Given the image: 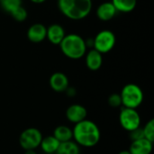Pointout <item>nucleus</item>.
Segmentation results:
<instances>
[{
    "label": "nucleus",
    "mask_w": 154,
    "mask_h": 154,
    "mask_svg": "<svg viewBox=\"0 0 154 154\" xmlns=\"http://www.w3.org/2000/svg\"><path fill=\"white\" fill-rule=\"evenodd\" d=\"M73 141L80 147L92 148L96 146L101 139V132L98 125L88 119H85L75 125L72 129Z\"/></svg>",
    "instance_id": "nucleus-1"
},
{
    "label": "nucleus",
    "mask_w": 154,
    "mask_h": 154,
    "mask_svg": "<svg viewBox=\"0 0 154 154\" xmlns=\"http://www.w3.org/2000/svg\"><path fill=\"white\" fill-rule=\"evenodd\" d=\"M93 7L92 0H58L60 13L70 20H82L88 16Z\"/></svg>",
    "instance_id": "nucleus-2"
},
{
    "label": "nucleus",
    "mask_w": 154,
    "mask_h": 154,
    "mask_svg": "<svg viewBox=\"0 0 154 154\" xmlns=\"http://www.w3.org/2000/svg\"><path fill=\"white\" fill-rule=\"evenodd\" d=\"M59 46L61 52L70 60L81 59L85 56L88 49L86 41L76 33L66 34Z\"/></svg>",
    "instance_id": "nucleus-3"
},
{
    "label": "nucleus",
    "mask_w": 154,
    "mask_h": 154,
    "mask_svg": "<svg viewBox=\"0 0 154 154\" xmlns=\"http://www.w3.org/2000/svg\"><path fill=\"white\" fill-rule=\"evenodd\" d=\"M123 107L137 109L143 102V89L134 83L126 84L120 93Z\"/></svg>",
    "instance_id": "nucleus-4"
},
{
    "label": "nucleus",
    "mask_w": 154,
    "mask_h": 154,
    "mask_svg": "<svg viewBox=\"0 0 154 154\" xmlns=\"http://www.w3.org/2000/svg\"><path fill=\"white\" fill-rule=\"evenodd\" d=\"M116 42L115 33L110 30L100 31L93 39V49L99 51L101 54L110 52Z\"/></svg>",
    "instance_id": "nucleus-5"
},
{
    "label": "nucleus",
    "mask_w": 154,
    "mask_h": 154,
    "mask_svg": "<svg viewBox=\"0 0 154 154\" xmlns=\"http://www.w3.org/2000/svg\"><path fill=\"white\" fill-rule=\"evenodd\" d=\"M42 132L35 127H29L23 130L19 136V144L24 151L36 150L42 140Z\"/></svg>",
    "instance_id": "nucleus-6"
},
{
    "label": "nucleus",
    "mask_w": 154,
    "mask_h": 154,
    "mask_svg": "<svg viewBox=\"0 0 154 154\" xmlns=\"http://www.w3.org/2000/svg\"><path fill=\"white\" fill-rule=\"evenodd\" d=\"M121 127L128 133L141 126V116L136 109L123 107L119 114Z\"/></svg>",
    "instance_id": "nucleus-7"
},
{
    "label": "nucleus",
    "mask_w": 154,
    "mask_h": 154,
    "mask_svg": "<svg viewBox=\"0 0 154 154\" xmlns=\"http://www.w3.org/2000/svg\"><path fill=\"white\" fill-rule=\"evenodd\" d=\"M65 116H66V118L68 119V121L76 125V124L87 119L88 111H87L86 107L83 106L82 105L73 104V105H70L67 108V110L65 112Z\"/></svg>",
    "instance_id": "nucleus-8"
},
{
    "label": "nucleus",
    "mask_w": 154,
    "mask_h": 154,
    "mask_svg": "<svg viewBox=\"0 0 154 154\" xmlns=\"http://www.w3.org/2000/svg\"><path fill=\"white\" fill-rule=\"evenodd\" d=\"M49 84L51 88L58 93L65 92V90L69 87V81L68 77L62 72L53 73L49 79Z\"/></svg>",
    "instance_id": "nucleus-9"
},
{
    "label": "nucleus",
    "mask_w": 154,
    "mask_h": 154,
    "mask_svg": "<svg viewBox=\"0 0 154 154\" xmlns=\"http://www.w3.org/2000/svg\"><path fill=\"white\" fill-rule=\"evenodd\" d=\"M46 31L47 27L42 23H33L28 28L27 38L31 42L40 43L46 39Z\"/></svg>",
    "instance_id": "nucleus-10"
},
{
    "label": "nucleus",
    "mask_w": 154,
    "mask_h": 154,
    "mask_svg": "<svg viewBox=\"0 0 154 154\" xmlns=\"http://www.w3.org/2000/svg\"><path fill=\"white\" fill-rule=\"evenodd\" d=\"M65 35H66L65 30L60 24L53 23L51 24L49 27H47L46 38L51 43L54 45H59L63 40V38L65 37Z\"/></svg>",
    "instance_id": "nucleus-11"
},
{
    "label": "nucleus",
    "mask_w": 154,
    "mask_h": 154,
    "mask_svg": "<svg viewBox=\"0 0 154 154\" xmlns=\"http://www.w3.org/2000/svg\"><path fill=\"white\" fill-rule=\"evenodd\" d=\"M86 66L88 69L92 71L98 70L103 64V54H101L99 51H96L95 49H91L88 51L86 52Z\"/></svg>",
    "instance_id": "nucleus-12"
},
{
    "label": "nucleus",
    "mask_w": 154,
    "mask_h": 154,
    "mask_svg": "<svg viewBox=\"0 0 154 154\" xmlns=\"http://www.w3.org/2000/svg\"><path fill=\"white\" fill-rule=\"evenodd\" d=\"M153 149V143L143 138L136 141H132L129 152L131 154H151Z\"/></svg>",
    "instance_id": "nucleus-13"
},
{
    "label": "nucleus",
    "mask_w": 154,
    "mask_h": 154,
    "mask_svg": "<svg viewBox=\"0 0 154 154\" xmlns=\"http://www.w3.org/2000/svg\"><path fill=\"white\" fill-rule=\"evenodd\" d=\"M116 13L117 11L114 5L111 3V1L102 3L97 8V16L100 21L103 22L112 20L116 16Z\"/></svg>",
    "instance_id": "nucleus-14"
},
{
    "label": "nucleus",
    "mask_w": 154,
    "mask_h": 154,
    "mask_svg": "<svg viewBox=\"0 0 154 154\" xmlns=\"http://www.w3.org/2000/svg\"><path fill=\"white\" fill-rule=\"evenodd\" d=\"M60 144V143L53 135H49L42 137L39 147H41L42 151L45 154H55Z\"/></svg>",
    "instance_id": "nucleus-15"
},
{
    "label": "nucleus",
    "mask_w": 154,
    "mask_h": 154,
    "mask_svg": "<svg viewBox=\"0 0 154 154\" xmlns=\"http://www.w3.org/2000/svg\"><path fill=\"white\" fill-rule=\"evenodd\" d=\"M60 143H64V142H68L70 140H73V133H72V129H70L69 126L61 125L57 126L54 131H53V134H52Z\"/></svg>",
    "instance_id": "nucleus-16"
},
{
    "label": "nucleus",
    "mask_w": 154,
    "mask_h": 154,
    "mask_svg": "<svg viewBox=\"0 0 154 154\" xmlns=\"http://www.w3.org/2000/svg\"><path fill=\"white\" fill-rule=\"evenodd\" d=\"M80 146L73 140L60 143L55 154H80Z\"/></svg>",
    "instance_id": "nucleus-17"
},
{
    "label": "nucleus",
    "mask_w": 154,
    "mask_h": 154,
    "mask_svg": "<svg viewBox=\"0 0 154 154\" xmlns=\"http://www.w3.org/2000/svg\"><path fill=\"white\" fill-rule=\"evenodd\" d=\"M117 12L130 13L134 10L137 5V0H111Z\"/></svg>",
    "instance_id": "nucleus-18"
},
{
    "label": "nucleus",
    "mask_w": 154,
    "mask_h": 154,
    "mask_svg": "<svg viewBox=\"0 0 154 154\" xmlns=\"http://www.w3.org/2000/svg\"><path fill=\"white\" fill-rule=\"evenodd\" d=\"M10 14L16 22H23L27 19V16H28V13L26 9L23 5L15 8L14 11L10 13Z\"/></svg>",
    "instance_id": "nucleus-19"
},
{
    "label": "nucleus",
    "mask_w": 154,
    "mask_h": 154,
    "mask_svg": "<svg viewBox=\"0 0 154 154\" xmlns=\"http://www.w3.org/2000/svg\"><path fill=\"white\" fill-rule=\"evenodd\" d=\"M143 136L145 139L149 140L150 142H154V119H151L148 121L145 125L143 127Z\"/></svg>",
    "instance_id": "nucleus-20"
},
{
    "label": "nucleus",
    "mask_w": 154,
    "mask_h": 154,
    "mask_svg": "<svg viewBox=\"0 0 154 154\" xmlns=\"http://www.w3.org/2000/svg\"><path fill=\"white\" fill-rule=\"evenodd\" d=\"M0 5L5 12L10 14L15 8L22 5V0H3L0 2Z\"/></svg>",
    "instance_id": "nucleus-21"
},
{
    "label": "nucleus",
    "mask_w": 154,
    "mask_h": 154,
    "mask_svg": "<svg viewBox=\"0 0 154 154\" xmlns=\"http://www.w3.org/2000/svg\"><path fill=\"white\" fill-rule=\"evenodd\" d=\"M107 103L111 107H114V108H117V107L122 106V99H121L120 94L114 93V94L110 95L108 97Z\"/></svg>",
    "instance_id": "nucleus-22"
},
{
    "label": "nucleus",
    "mask_w": 154,
    "mask_h": 154,
    "mask_svg": "<svg viewBox=\"0 0 154 154\" xmlns=\"http://www.w3.org/2000/svg\"><path fill=\"white\" fill-rule=\"evenodd\" d=\"M129 137L131 139V141H136V140H140L144 138L143 136V127H138L131 132H129Z\"/></svg>",
    "instance_id": "nucleus-23"
},
{
    "label": "nucleus",
    "mask_w": 154,
    "mask_h": 154,
    "mask_svg": "<svg viewBox=\"0 0 154 154\" xmlns=\"http://www.w3.org/2000/svg\"><path fill=\"white\" fill-rule=\"evenodd\" d=\"M65 92L67 93V95H68L69 97H74V96H76V89H75L74 88L69 87V88L65 90Z\"/></svg>",
    "instance_id": "nucleus-24"
},
{
    "label": "nucleus",
    "mask_w": 154,
    "mask_h": 154,
    "mask_svg": "<svg viewBox=\"0 0 154 154\" xmlns=\"http://www.w3.org/2000/svg\"><path fill=\"white\" fill-rule=\"evenodd\" d=\"M30 1L32 2V3H34V4H42L45 1H47V0H30Z\"/></svg>",
    "instance_id": "nucleus-25"
},
{
    "label": "nucleus",
    "mask_w": 154,
    "mask_h": 154,
    "mask_svg": "<svg viewBox=\"0 0 154 154\" xmlns=\"http://www.w3.org/2000/svg\"><path fill=\"white\" fill-rule=\"evenodd\" d=\"M24 154H37L35 150H27L24 152Z\"/></svg>",
    "instance_id": "nucleus-26"
},
{
    "label": "nucleus",
    "mask_w": 154,
    "mask_h": 154,
    "mask_svg": "<svg viewBox=\"0 0 154 154\" xmlns=\"http://www.w3.org/2000/svg\"><path fill=\"white\" fill-rule=\"evenodd\" d=\"M118 154H131V153H130V152L127 150V151H122V152H120Z\"/></svg>",
    "instance_id": "nucleus-27"
},
{
    "label": "nucleus",
    "mask_w": 154,
    "mask_h": 154,
    "mask_svg": "<svg viewBox=\"0 0 154 154\" xmlns=\"http://www.w3.org/2000/svg\"><path fill=\"white\" fill-rule=\"evenodd\" d=\"M2 1H3V0H0V2H2Z\"/></svg>",
    "instance_id": "nucleus-28"
}]
</instances>
